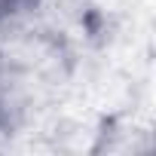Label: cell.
Returning a JSON list of instances; mask_svg holds the SVG:
<instances>
[{
    "label": "cell",
    "instance_id": "7a4b0ae2",
    "mask_svg": "<svg viewBox=\"0 0 156 156\" xmlns=\"http://www.w3.org/2000/svg\"><path fill=\"white\" fill-rule=\"evenodd\" d=\"M46 0H0V37L28 28V22L43 9Z\"/></svg>",
    "mask_w": 156,
    "mask_h": 156
},
{
    "label": "cell",
    "instance_id": "6da1fadb",
    "mask_svg": "<svg viewBox=\"0 0 156 156\" xmlns=\"http://www.w3.org/2000/svg\"><path fill=\"white\" fill-rule=\"evenodd\" d=\"M58 55V46H49L43 37H25L22 31L0 37V129L22 126L37 107L40 95L49 86V58Z\"/></svg>",
    "mask_w": 156,
    "mask_h": 156
}]
</instances>
